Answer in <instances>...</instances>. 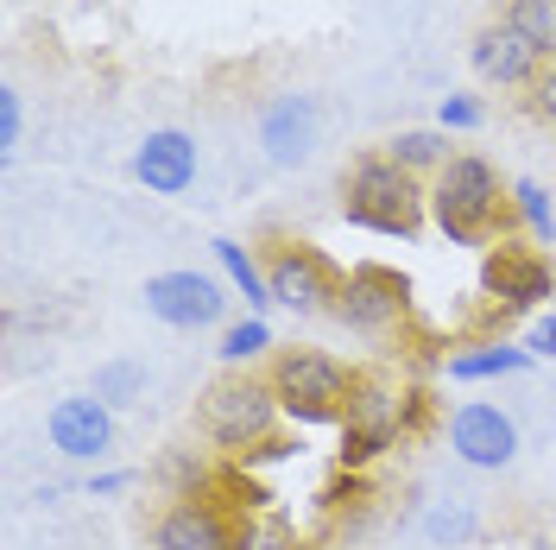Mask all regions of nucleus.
I'll return each mask as SVG.
<instances>
[{"label": "nucleus", "mask_w": 556, "mask_h": 550, "mask_svg": "<svg viewBox=\"0 0 556 550\" xmlns=\"http://www.w3.org/2000/svg\"><path fill=\"white\" fill-rule=\"evenodd\" d=\"M481 298L500 316H525V310L551 304L556 298V273L538 247H486L481 266Z\"/></svg>", "instance_id": "8"}, {"label": "nucleus", "mask_w": 556, "mask_h": 550, "mask_svg": "<svg viewBox=\"0 0 556 550\" xmlns=\"http://www.w3.org/2000/svg\"><path fill=\"white\" fill-rule=\"evenodd\" d=\"M481 121H486L481 96H443V102H437V127H443V134H475Z\"/></svg>", "instance_id": "25"}, {"label": "nucleus", "mask_w": 556, "mask_h": 550, "mask_svg": "<svg viewBox=\"0 0 556 550\" xmlns=\"http://www.w3.org/2000/svg\"><path fill=\"white\" fill-rule=\"evenodd\" d=\"M266 379L285 405V424H342L354 405V386H361V367H348L329 348H278L266 361Z\"/></svg>", "instance_id": "4"}, {"label": "nucleus", "mask_w": 556, "mask_h": 550, "mask_svg": "<svg viewBox=\"0 0 556 550\" xmlns=\"http://www.w3.org/2000/svg\"><path fill=\"white\" fill-rule=\"evenodd\" d=\"M316 139H323V108H316V96L285 89V96H273V102L260 108V146H266V159H273L278 172L311 165Z\"/></svg>", "instance_id": "11"}, {"label": "nucleus", "mask_w": 556, "mask_h": 550, "mask_svg": "<svg viewBox=\"0 0 556 550\" xmlns=\"http://www.w3.org/2000/svg\"><path fill=\"white\" fill-rule=\"evenodd\" d=\"M329 316L354 336H392L412 316V278L392 273V266H354V273H342Z\"/></svg>", "instance_id": "6"}, {"label": "nucleus", "mask_w": 556, "mask_h": 550, "mask_svg": "<svg viewBox=\"0 0 556 550\" xmlns=\"http://www.w3.org/2000/svg\"><path fill=\"white\" fill-rule=\"evenodd\" d=\"M443 437H450L455 462H468V468H481V475H500V468L519 462V424H513V412H500V405H486V399L455 405L450 424H443Z\"/></svg>", "instance_id": "10"}, {"label": "nucleus", "mask_w": 556, "mask_h": 550, "mask_svg": "<svg viewBox=\"0 0 556 550\" xmlns=\"http://www.w3.org/2000/svg\"><path fill=\"white\" fill-rule=\"evenodd\" d=\"M235 550H304L298 545V525L273 507H260V513H241L235 525Z\"/></svg>", "instance_id": "20"}, {"label": "nucleus", "mask_w": 556, "mask_h": 550, "mask_svg": "<svg viewBox=\"0 0 556 550\" xmlns=\"http://www.w3.org/2000/svg\"><path fill=\"white\" fill-rule=\"evenodd\" d=\"M380 152L392 159V165H405L412 177H424V184H430V177H437V172H443V165L455 159V152H450V134H443V127H399V134L380 146Z\"/></svg>", "instance_id": "17"}, {"label": "nucleus", "mask_w": 556, "mask_h": 550, "mask_svg": "<svg viewBox=\"0 0 556 550\" xmlns=\"http://www.w3.org/2000/svg\"><path fill=\"white\" fill-rule=\"evenodd\" d=\"M215 354H222V367H228V374L266 367V361L278 354L273 323H266V316H241V323H228V329H222V348H215Z\"/></svg>", "instance_id": "18"}, {"label": "nucleus", "mask_w": 556, "mask_h": 550, "mask_svg": "<svg viewBox=\"0 0 556 550\" xmlns=\"http://www.w3.org/2000/svg\"><path fill=\"white\" fill-rule=\"evenodd\" d=\"M538 354L525 342H475V348H455L450 361H443V374L455 379V386H481V379H513L525 374Z\"/></svg>", "instance_id": "15"}, {"label": "nucleus", "mask_w": 556, "mask_h": 550, "mask_svg": "<svg viewBox=\"0 0 556 550\" xmlns=\"http://www.w3.org/2000/svg\"><path fill=\"white\" fill-rule=\"evenodd\" d=\"M139 298H146V316H159L165 329H208V323H222V310H228V285L215 273L177 266V273H152Z\"/></svg>", "instance_id": "9"}, {"label": "nucleus", "mask_w": 556, "mask_h": 550, "mask_svg": "<svg viewBox=\"0 0 556 550\" xmlns=\"http://www.w3.org/2000/svg\"><path fill=\"white\" fill-rule=\"evenodd\" d=\"M45 437L70 462H102L114 449V405H102L96 392H70L45 412Z\"/></svg>", "instance_id": "12"}, {"label": "nucleus", "mask_w": 556, "mask_h": 550, "mask_svg": "<svg viewBox=\"0 0 556 550\" xmlns=\"http://www.w3.org/2000/svg\"><path fill=\"white\" fill-rule=\"evenodd\" d=\"M475 532H481V525H475V513H468L462 500H437V507L424 513V538H430V545L462 550L468 538H475Z\"/></svg>", "instance_id": "23"}, {"label": "nucleus", "mask_w": 556, "mask_h": 550, "mask_svg": "<svg viewBox=\"0 0 556 550\" xmlns=\"http://www.w3.org/2000/svg\"><path fill=\"white\" fill-rule=\"evenodd\" d=\"M468 64H475V76L493 83V89H531L538 70H544V58H538L506 20H486L481 33L468 38Z\"/></svg>", "instance_id": "14"}, {"label": "nucleus", "mask_w": 556, "mask_h": 550, "mask_svg": "<svg viewBox=\"0 0 556 550\" xmlns=\"http://www.w3.org/2000/svg\"><path fill=\"white\" fill-rule=\"evenodd\" d=\"M208 247H215V266H222V278H228V285L247 298V316H266V310H273L266 260H260L247 241H228V235H222V241H208Z\"/></svg>", "instance_id": "16"}, {"label": "nucleus", "mask_w": 556, "mask_h": 550, "mask_svg": "<svg viewBox=\"0 0 556 550\" xmlns=\"http://www.w3.org/2000/svg\"><path fill=\"white\" fill-rule=\"evenodd\" d=\"M424 412H430V392H405V417H399V430L417 437V430H424Z\"/></svg>", "instance_id": "30"}, {"label": "nucleus", "mask_w": 556, "mask_h": 550, "mask_svg": "<svg viewBox=\"0 0 556 550\" xmlns=\"http://www.w3.org/2000/svg\"><path fill=\"white\" fill-rule=\"evenodd\" d=\"M266 285H273V304L291 310V316H329L336 310V291H342V273L336 260L311 241H273L266 253Z\"/></svg>", "instance_id": "5"}, {"label": "nucleus", "mask_w": 556, "mask_h": 550, "mask_svg": "<svg viewBox=\"0 0 556 550\" xmlns=\"http://www.w3.org/2000/svg\"><path fill=\"white\" fill-rule=\"evenodd\" d=\"M134 177L146 184V197H184L197 184V139L184 127H152L134 146Z\"/></svg>", "instance_id": "13"}, {"label": "nucleus", "mask_w": 556, "mask_h": 550, "mask_svg": "<svg viewBox=\"0 0 556 550\" xmlns=\"http://www.w3.org/2000/svg\"><path fill=\"white\" fill-rule=\"evenodd\" d=\"M386 449H399L392 437H380V430H354V424H342V443H336V462H342L348 475H361V468H374Z\"/></svg>", "instance_id": "24"}, {"label": "nucleus", "mask_w": 556, "mask_h": 550, "mask_svg": "<svg viewBox=\"0 0 556 550\" xmlns=\"http://www.w3.org/2000/svg\"><path fill=\"white\" fill-rule=\"evenodd\" d=\"M500 20H506L538 58H556V0H506Z\"/></svg>", "instance_id": "19"}, {"label": "nucleus", "mask_w": 556, "mask_h": 550, "mask_svg": "<svg viewBox=\"0 0 556 550\" xmlns=\"http://www.w3.org/2000/svg\"><path fill=\"white\" fill-rule=\"evenodd\" d=\"M525 348H531V354H544V361H556V310H544V316L531 323V336H525Z\"/></svg>", "instance_id": "28"}, {"label": "nucleus", "mask_w": 556, "mask_h": 550, "mask_svg": "<svg viewBox=\"0 0 556 550\" xmlns=\"http://www.w3.org/2000/svg\"><path fill=\"white\" fill-rule=\"evenodd\" d=\"M127 487H134L127 468H102V475H89V493H96V500H114V493H127Z\"/></svg>", "instance_id": "29"}, {"label": "nucleus", "mask_w": 556, "mask_h": 550, "mask_svg": "<svg viewBox=\"0 0 556 550\" xmlns=\"http://www.w3.org/2000/svg\"><path fill=\"white\" fill-rule=\"evenodd\" d=\"M241 513L222 500V487L208 493H177L165 513L152 518V550H235Z\"/></svg>", "instance_id": "7"}, {"label": "nucleus", "mask_w": 556, "mask_h": 550, "mask_svg": "<svg viewBox=\"0 0 556 550\" xmlns=\"http://www.w3.org/2000/svg\"><path fill=\"white\" fill-rule=\"evenodd\" d=\"M20 134H26V108H20V89L7 83V89H0V159L20 152Z\"/></svg>", "instance_id": "26"}, {"label": "nucleus", "mask_w": 556, "mask_h": 550, "mask_svg": "<svg viewBox=\"0 0 556 550\" xmlns=\"http://www.w3.org/2000/svg\"><path fill=\"white\" fill-rule=\"evenodd\" d=\"M430 215V184L392 165L386 152H361L342 172V222L386 235V241H412Z\"/></svg>", "instance_id": "2"}, {"label": "nucleus", "mask_w": 556, "mask_h": 550, "mask_svg": "<svg viewBox=\"0 0 556 550\" xmlns=\"http://www.w3.org/2000/svg\"><path fill=\"white\" fill-rule=\"evenodd\" d=\"M513 215V184L493 172L481 152H455L443 172L430 177V222L450 247H493V235Z\"/></svg>", "instance_id": "1"}, {"label": "nucleus", "mask_w": 556, "mask_h": 550, "mask_svg": "<svg viewBox=\"0 0 556 550\" xmlns=\"http://www.w3.org/2000/svg\"><path fill=\"white\" fill-rule=\"evenodd\" d=\"M513 215L525 222V235L531 241H556V209H551V190L538 184V177H513Z\"/></svg>", "instance_id": "21"}, {"label": "nucleus", "mask_w": 556, "mask_h": 550, "mask_svg": "<svg viewBox=\"0 0 556 550\" xmlns=\"http://www.w3.org/2000/svg\"><path fill=\"white\" fill-rule=\"evenodd\" d=\"M525 108H531L538 121H551V127H556V58H544V70H538V83L525 89Z\"/></svg>", "instance_id": "27"}, {"label": "nucleus", "mask_w": 556, "mask_h": 550, "mask_svg": "<svg viewBox=\"0 0 556 550\" xmlns=\"http://www.w3.org/2000/svg\"><path fill=\"white\" fill-rule=\"evenodd\" d=\"M197 430L222 455H260V449H273L278 430H285V405H278L266 367L215 379L203 399H197Z\"/></svg>", "instance_id": "3"}, {"label": "nucleus", "mask_w": 556, "mask_h": 550, "mask_svg": "<svg viewBox=\"0 0 556 550\" xmlns=\"http://www.w3.org/2000/svg\"><path fill=\"white\" fill-rule=\"evenodd\" d=\"M89 392L102 399V405H134V399H146V367L139 361H102L96 367V379H89Z\"/></svg>", "instance_id": "22"}]
</instances>
